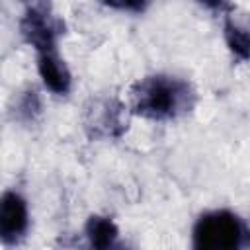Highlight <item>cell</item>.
<instances>
[{
  "label": "cell",
  "mask_w": 250,
  "mask_h": 250,
  "mask_svg": "<svg viewBox=\"0 0 250 250\" xmlns=\"http://www.w3.org/2000/svg\"><path fill=\"white\" fill-rule=\"evenodd\" d=\"M129 94L131 111L150 121L176 119L189 111L195 102L193 90L186 80L166 74H152L137 80Z\"/></svg>",
  "instance_id": "1"
},
{
  "label": "cell",
  "mask_w": 250,
  "mask_h": 250,
  "mask_svg": "<svg viewBox=\"0 0 250 250\" xmlns=\"http://www.w3.org/2000/svg\"><path fill=\"white\" fill-rule=\"evenodd\" d=\"M127 107L115 98H92L84 105V129L92 139H117L127 131Z\"/></svg>",
  "instance_id": "2"
},
{
  "label": "cell",
  "mask_w": 250,
  "mask_h": 250,
  "mask_svg": "<svg viewBox=\"0 0 250 250\" xmlns=\"http://www.w3.org/2000/svg\"><path fill=\"white\" fill-rule=\"evenodd\" d=\"M240 225L229 211H213L203 215L193 229V242L197 248L230 250L240 242Z\"/></svg>",
  "instance_id": "3"
},
{
  "label": "cell",
  "mask_w": 250,
  "mask_h": 250,
  "mask_svg": "<svg viewBox=\"0 0 250 250\" xmlns=\"http://www.w3.org/2000/svg\"><path fill=\"white\" fill-rule=\"evenodd\" d=\"M29 223L27 215V203L25 199L16 191H6L2 195L0 203V234L4 242L18 240Z\"/></svg>",
  "instance_id": "4"
},
{
  "label": "cell",
  "mask_w": 250,
  "mask_h": 250,
  "mask_svg": "<svg viewBox=\"0 0 250 250\" xmlns=\"http://www.w3.org/2000/svg\"><path fill=\"white\" fill-rule=\"evenodd\" d=\"M20 33L27 45H31L37 53L55 51V29L39 8H29L27 14L20 21Z\"/></svg>",
  "instance_id": "5"
},
{
  "label": "cell",
  "mask_w": 250,
  "mask_h": 250,
  "mask_svg": "<svg viewBox=\"0 0 250 250\" xmlns=\"http://www.w3.org/2000/svg\"><path fill=\"white\" fill-rule=\"evenodd\" d=\"M37 70H39V76H41L43 84H45L53 94L64 96V94L70 90V84H72L70 72H68L64 61H61V57H59L55 51L39 53Z\"/></svg>",
  "instance_id": "6"
},
{
  "label": "cell",
  "mask_w": 250,
  "mask_h": 250,
  "mask_svg": "<svg viewBox=\"0 0 250 250\" xmlns=\"http://www.w3.org/2000/svg\"><path fill=\"white\" fill-rule=\"evenodd\" d=\"M84 230H86V236L94 248H109L119 236L117 225L109 217H102V215L88 217Z\"/></svg>",
  "instance_id": "7"
},
{
  "label": "cell",
  "mask_w": 250,
  "mask_h": 250,
  "mask_svg": "<svg viewBox=\"0 0 250 250\" xmlns=\"http://www.w3.org/2000/svg\"><path fill=\"white\" fill-rule=\"evenodd\" d=\"M223 35H225L227 47L234 57H238L240 61L250 59V29L238 25L232 20H227L223 25Z\"/></svg>",
  "instance_id": "8"
},
{
  "label": "cell",
  "mask_w": 250,
  "mask_h": 250,
  "mask_svg": "<svg viewBox=\"0 0 250 250\" xmlns=\"http://www.w3.org/2000/svg\"><path fill=\"white\" fill-rule=\"evenodd\" d=\"M102 4L113 8V10H123V12H145L150 0H100Z\"/></svg>",
  "instance_id": "9"
},
{
  "label": "cell",
  "mask_w": 250,
  "mask_h": 250,
  "mask_svg": "<svg viewBox=\"0 0 250 250\" xmlns=\"http://www.w3.org/2000/svg\"><path fill=\"white\" fill-rule=\"evenodd\" d=\"M201 6H205V8H209V10H225L227 6H229V0H197Z\"/></svg>",
  "instance_id": "10"
}]
</instances>
